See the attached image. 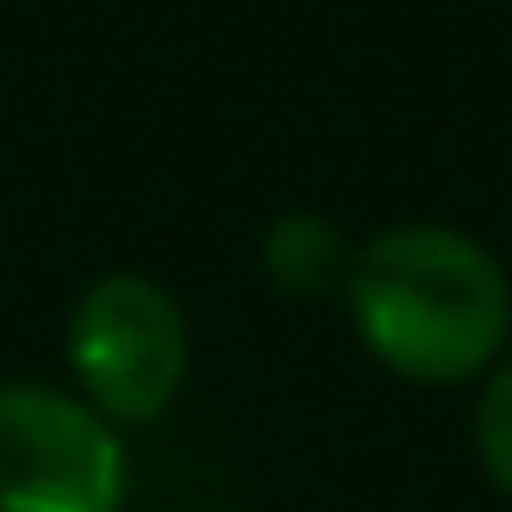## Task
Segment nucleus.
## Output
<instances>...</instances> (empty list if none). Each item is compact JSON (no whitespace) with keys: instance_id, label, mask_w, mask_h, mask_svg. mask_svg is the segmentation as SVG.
Returning <instances> with one entry per match:
<instances>
[{"instance_id":"obj_1","label":"nucleus","mask_w":512,"mask_h":512,"mask_svg":"<svg viewBox=\"0 0 512 512\" xmlns=\"http://www.w3.org/2000/svg\"><path fill=\"white\" fill-rule=\"evenodd\" d=\"M337 302L365 358L407 386H477L512 351L505 260L442 218H393L365 232Z\"/></svg>"},{"instance_id":"obj_2","label":"nucleus","mask_w":512,"mask_h":512,"mask_svg":"<svg viewBox=\"0 0 512 512\" xmlns=\"http://www.w3.org/2000/svg\"><path fill=\"white\" fill-rule=\"evenodd\" d=\"M64 365H71V393L99 421H113L120 435L148 428L190 386V309L176 302L169 281L141 267H113L85 281V295L71 302Z\"/></svg>"},{"instance_id":"obj_3","label":"nucleus","mask_w":512,"mask_h":512,"mask_svg":"<svg viewBox=\"0 0 512 512\" xmlns=\"http://www.w3.org/2000/svg\"><path fill=\"white\" fill-rule=\"evenodd\" d=\"M127 435L71 386H0V512H127Z\"/></svg>"},{"instance_id":"obj_4","label":"nucleus","mask_w":512,"mask_h":512,"mask_svg":"<svg viewBox=\"0 0 512 512\" xmlns=\"http://www.w3.org/2000/svg\"><path fill=\"white\" fill-rule=\"evenodd\" d=\"M351 253H358V239L337 218H323V211H281L260 232V267H267L274 295H288V302L337 295L344 274H351Z\"/></svg>"},{"instance_id":"obj_5","label":"nucleus","mask_w":512,"mask_h":512,"mask_svg":"<svg viewBox=\"0 0 512 512\" xmlns=\"http://www.w3.org/2000/svg\"><path fill=\"white\" fill-rule=\"evenodd\" d=\"M470 449L477 470L498 498H512V351L477 379V407H470Z\"/></svg>"}]
</instances>
